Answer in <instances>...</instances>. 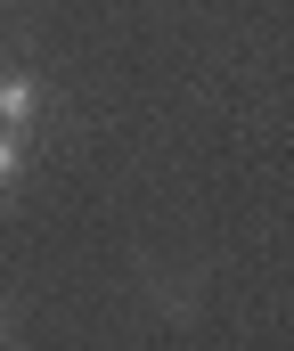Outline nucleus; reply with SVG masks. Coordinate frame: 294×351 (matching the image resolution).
<instances>
[{
    "instance_id": "obj_1",
    "label": "nucleus",
    "mask_w": 294,
    "mask_h": 351,
    "mask_svg": "<svg viewBox=\"0 0 294 351\" xmlns=\"http://www.w3.org/2000/svg\"><path fill=\"white\" fill-rule=\"evenodd\" d=\"M41 114V82L33 74H0V123L16 131V123H33Z\"/></svg>"
},
{
    "instance_id": "obj_2",
    "label": "nucleus",
    "mask_w": 294,
    "mask_h": 351,
    "mask_svg": "<svg viewBox=\"0 0 294 351\" xmlns=\"http://www.w3.org/2000/svg\"><path fill=\"white\" fill-rule=\"evenodd\" d=\"M25 172V147H16V131H8V123H0V188H8V180Z\"/></svg>"
}]
</instances>
